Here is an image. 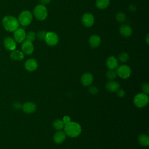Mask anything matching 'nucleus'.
<instances>
[{"instance_id":"nucleus-24","label":"nucleus","mask_w":149,"mask_h":149,"mask_svg":"<svg viewBox=\"0 0 149 149\" xmlns=\"http://www.w3.org/2000/svg\"><path fill=\"white\" fill-rule=\"evenodd\" d=\"M116 76H117V74H116V72L112 69H109L106 73V77L107 79H108L109 80H113V79H115L116 78Z\"/></svg>"},{"instance_id":"nucleus-29","label":"nucleus","mask_w":149,"mask_h":149,"mask_svg":"<svg viewBox=\"0 0 149 149\" xmlns=\"http://www.w3.org/2000/svg\"><path fill=\"white\" fill-rule=\"evenodd\" d=\"M141 90L143 93L148 95L149 93V84L147 83H143L141 86Z\"/></svg>"},{"instance_id":"nucleus-34","label":"nucleus","mask_w":149,"mask_h":149,"mask_svg":"<svg viewBox=\"0 0 149 149\" xmlns=\"http://www.w3.org/2000/svg\"><path fill=\"white\" fill-rule=\"evenodd\" d=\"M39 1L41 5L45 6V5L48 4L51 2V0H39Z\"/></svg>"},{"instance_id":"nucleus-18","label":"nucleus","mask_w":149,"mask_h":149,"mask_svg":"<svg viewBox=\"0 0 149 149\" xmlns=\"http://www.w3.org/2000/svg\"><path fill=\"white\" fill-rule=\"evenodd\" d=\"M88 42L91 48H95L100 45L101 43V38L98 36L92 35L89 38Z\"/></svg>"},{"instance_id":"nucleus-23","label":"nucleus","mask_w":149,"mask_h":149,"mask_svg":"<svg viewBox=\"0 0 149 149\" xmlns=\"http://www.w3.org/2000/svg\"><path fill=\"white\" fill-rule=\"evenodd\" d=\"M52 126H53V127L55 130H61L64 127L65 123L63 122V121L62 120L57 119L54 121Z\"/></svg>"},{"instance_id":"nucleus-8","label":"nucleus","mask_w":149,"mask_h":149,"mask_svg":"<svg viewBox=\"0 0 149 149\" xmlns=\"http://www.w3.org/2000/svg\"><path fill=\"white\" fill-rule=\"evenodd\" d=\"M81 22L84 26L87 27H90L93 25L94 23V17L92 14L86 13L82 16Z\"/></svg>"},{"instance_id":"nucleus-28","label":"nucleus","mask_w":149,"mask_h":149,"mask_svg":"<svg viewBox=\"0 0 149 149\" xmlns=\"http://www.w3.org/2000/svg\"><path fill=\"white\" fill-rule=\"evenodd\" d=\"M47 33L44 30H41V31H39L37 32V34H36V37H37V38H38L39 40H45V37H46V34Z\"/></svg>"},{"instance_id":"nucleus-1","label":"nucleus","mask_w":149,"mask_h":149,"mask_svg":"<svg viewBox=\"0 0 149 149\" xmlns=\"http://www.w3.org/2000/svg\"><path fill=\"white\" fill-rule=\"evenodd\" d=\"M64 132L66 135L74 138L80 135L81 132V127L79 123L75 122H69L64 126Z\"/></svg>"},{"instance_id":"nucleus-25","label":"nucleus","mask_w":149,"mask_h":149,"mask_svg":"<svg viewBox=\"0 0 149 149\" xmlns=\"http://www.w3.org/2000/svg\"><path fill=\"white\" fill-rule=\"evenodd\" d=\"M129 59V56L126 52H122L118 55V59L121 62H126Z\"/></svg>"},{"instance_id":"nucleus-26","label":"nucleus","mask_w":149,"mask_h":149,"mask_svg":"<svg viewBox=\"0 0 149 149\" xmlns=\"http://www.w3.org/2000/svg\"><path fill=\"white\" fill-rule=\"evenodd\" d=\"M36 37V34L34 31H29L26 34V40L29 41L30 42H33Z\"/></svg>"},{"instance_id":"nucleus-7","label":"nucleus","mask_w":149,"mask_h":149,"mask_svg":"<svg viewBox=\"0 0 149 149\" xmlns=\"http://www.w3.org/2000/svg\"><path fill=\"white\" fill-rule=\"evenodd\" d=\"M45 41L47 45L52 47L58 44L59 41V38L55 33L49 31L47 33Z\"/></svg>"},{"instance_id":"nucleus-9","label":"nucleus","mask_w":149,"mask_h":149,"mask_svg":"<svg viewBox=\"0 0 149 149\" xmlns=\"http://www.w3.org/2000/svg\"><path fill=\"white\" fill-rule=\"evenodd\" d=\"M26 32L24 29L22 28H18L14 31L13 37L16 42H23L26 38Z\"/></svg>"},{"instance_id":"nucleus-30","label":"nucleus","mask_w":149,"mask_h":149,"mask_svg":"<svg viewBox=\"0 0 149 149\" xmlns=\"http://www.w3.org/2000/svg\"><path fill=\"white\" fill-rule=\"evenodd\" d=\"M88 92L91 94H96L98 93V89L97 87L95 86H90L89 88H88Z\"/></svg>"},{"instance_id":"nucleus-31","label":"nucleus","mask_w":149,"mask_h":149,"mask_svg":"<svg viewBox=\"0 0 149 149\" xmlns=\"http://www.w3.org/2000/svg\"><path fill=\"white\" fill-rule=\"evenodd\" d=\"M12 107H13L15 109H16V110H19V109H20L22 108V104L20 102L16 101V102H15L13 103V104H12Z\"/></svg>"},{"instance_id":"nucleus-6","label":"nucleus","mask_w":149,"mask_h":149,"mask_svg":"<svg viewBox=\"0 0 149 149\" xmlns=\"http://www.w3.org/2000/svg\"><path fill=\"white\" fill-rule=\"evenodd\" d=\"M116 70V74L122 79H127L130 77L132 71L130 68L126 65H121L118 66Z\"/></svg>"},{"instance_id":"nucleus-11","label":"nucleus","mask_w":149,"mask_h":149,"mask_svg":"<svg viewBox=\"0 0 149 149\" xmlns=\"http://www.w3.org/2000/svg\"><path fill=\"white\" fill-rule=\"evenodd\" d=\"M3 45L5 48L9 51H13L16 47V42L12 37H6L3 40Z\"/></svg>"},{"instance_id":"nucleus-3","label":"nucleus","mask_w":149,"mask_h":149,"mask_svg":"<svg viewBox=\"0 0 149 149\" xmlns=\"http://www.w3.org/2000/svg\"><path fill=\"white\" fill-rule=\"evenodd\" d=\"M33 14L35 17L40 21L44 20L48 16V10L47 8L41 4L37 5L34 10Z\"/></svg>"},{"instance_id":"nucleus-20","label":"nucleus","mask_w":149,"mask_h":149,"mask_svg":"<svg viewBox=\"0 0 149 149\" xmlns=\"http://www.w3.org/2000/svg\"><path fill=\"white\" fill-rule=\"evenodd\" d=\"M10 57L12 60L20 61L24 58V54L19 50H13L10 53Z\"/></svg>"},{"instance_id":"nucleus-33","label":"nucleus","mask_w":149,"mask_h":149,"mask_svg":"<svg viewBox=\"0 0 149 149\" xmlns=\"http://www.w3.org/2000/svg\"><path fill=\"white\" fill-rule=\"evenodd\" d=\"M62 120L63 121L65 124H66V123L70 122V118L69 116H65L63 118V120Z\"/></svg>"},{"instance_id":"nucleus-17","label":"nucleus","mask_w":149,"mask_h":149,"mask_svg":"<svg viewBox=\"0 0 149 149\" xmlns=\"http://www.w3.org/2000/svg\"><path fill=\"white\" fill-rule=\"evenodd\" d=\"M106 65L109 69L113 70L118 67V62L115 56H111L107 58L106 61Z\"/></svg>"},{"instance_id":"nucleus-21","label":"nucleus","mask_w":149,"mask_h":149,"mask_svg":"<svg viewBox=\"0 0 149 149\" xmlns=\"http://www.w3.org/2000/svg\"><path fill=\"white\" fill-rule=\"evenodd\" d=\"M139 143L143 146L147 147L149 145V137L147 134H141L138 137Z\"/></svg>"},{"instance_id":"nucleus-13","label":"nucleus","mask_w":149,"mask_h":149,"mask_svg":"<svg viewBox=\"0 0 149 149\" xmlns=\"http://www.w3.org/2000/svg\"><path fill=\"white\" fill-rule=\"evenodd\" d=\"M24 68L29 72L34 71L38 68V62L34 59H29L26 61L24 63Z\"/></svg>"},{"instance_id":"nucleus-27","label":"nucleus","mask_w":149,"mask_h":149,"mask_svg":"<svg viewBox=\"0 0 149 149\" xmlns=\"http://www.w3.org/2000/svg\"><path fill=\"white\" fill-rule=\"evenodd\" d=\"M116 19L119 23L123 22L126 19V15L123 12H118L116 15Z\"/></svg>"},{"instance_id":"nucleus-16","label":"nucleus","mask_w":149,"mask_h":149,"mask_svg":"<svg viewBox=\"0 0 149 149\" xmlns=\"http://www.w3.org/2000/svg\"><path fill=\"white\" fill-rule=\"evenodd\" d=\"M105 87L110 92H116L119 88L120 84L115 80H109L106 83Z\"/></svg>"},{"instance_id":"nucleus-12","label":"nucleus","mask_w":149,"mask_h":149,"mask_svg":"<svg viewBox=\"0 0 149 149\" xmlns=\"http://www.w3.org/2000/svg\"><path fill=\"white\" fill-rule=\"evenodd\" d=\"M80 81L84 86H89L93 81V76L89 72H86L81 76Z\"/></svg>"},{"instance_id":"nucleus-5","label":"nucleus","mask_w":149,"mask_h":149,"mask_svg":"<svg viewBox=\"0 0 149 149\" xmlns=\"http://www.w3.org/2000/svg\"><path fill=\"white\" fill-rule=\"evenodd\" d=\"M17 20L19 22V24L26 26L29 25L31 23L33 20V16L30 11L24 10L20 13Z\"/></svg>"},{"instance_id":"nucleus-35","label":"nucleus","mask_w":149,"mask_h":149,"mask_svg":"<svg viewBox=\"0 0 149 149\" xmlns=\"http://www.w3.org/2000/svg\"><path fill=\"white\" fill-rule=\"evenodd\" d=\"M148 42H149V41H148V34H147V36H146V42H147V44H148Z\"/></svg>"},{"instance_id":"nucleus-14","label":"nucleus","mask_w":149,"mask_h":149,"mask_svg":"<svg viewBox=\"0 0 149 149\" xmlns=\"http://www.w3.org/2000/svg\"><path fill=\"white\" fill-rule=\"evenodd\" d=\"M66 135L65 133L61 130H58L55 133L53 136V140L56 144H62L66 139Z\"/></svg>"},{"instance_id":"nucleus-32","label":"nucleus","mask_w":149,"mask_h":149,"mask_svg":"<svg viewBox=\"0 0 149 149\" xmlns=\"http://www.w3.org/2000/svg\"><path fill=\"white\" fill-rule=\"evenodd\" d=\"M116 94H117V95L119 97H120V98H122L125 96V91L123 89H120V88H119L116 91Z\"/></svg>"},{"instance_id":"nucleus-2","label":"nucleus","mask_w":149,"mask_h":149,"mask_svg":"<svg viewBox=\"0 0 149 149\" xmlns=\"http://www.w3.org/2000/svg\"><path fill=\"white\" fill-rule=\"evenodd\" d=\"M2 24L3 28L8 31L13 32L19 28L18 20L12 16H6L2 19Z\"/></svg>"},{"instance_id":"nucleus-4","label":"nucleus","mask_w":149,"mask_h":149,"mask_svg":"<svg viewBox=\"0 0 149 149\" xmlns=\"http://www.w3.org/2000/svg\"><path fill=\"white\" fill-rule=\"evenodd\" d=\"M148 102V95L140 93L137 94L133 98V103L136 107L138 108H143L146 107Z\"/></svg>"},{"instance_id":"nucleus-15","label":"nucleus","mask_w":149,"mask_h":149,"mask_svg":"<svg viewBox=\"0 0 149 149\" xmlns=\"http://www.w3.org/2000/svg\"><path fill=\"white\" fill-rule=\"evenodd\" d=\"M22 109L26 113H31L36 110V105L33 102H27L22 105Z\"/></svg>"},{"instance_id":"nucleus-10","label":"nucleus","mask_w":149,"mask_h":149,"mask_svg":"<svg viewBox=\"0 0 149 149\" xmlns=\"http://www.w3.org/2000/svg\"><path fill=\"white\" fill-rule=\"evenodd\" d=\"M22 52L26 55H30L34 51V45L32 42L26 40L22 42Z\"/></svg>"},{"instance_id":"nucleus-22","label":"nucleus","mask_w":149,"mask_h":149,"mask_svg":"<svg viewBox=\"0 0 149 149\" xmlns=\"http://www.w3.org/2000/svg\"><path fill=\"white\" fill-rule=\"evenodd\" d=\"M109 0H96L95 5L100 9H104L109 5Z\"/></svg>"},{"instance_id":"nucleus-19","label":"nucleus","mask_w":149,"mask_h":149,"mask_svg":"<svg viewBox=\"0 0 149 149\" xmlns=\"http://www.w3.org/2000/svg\"><path fill=\"white\" fill-rule=\"evenodd\" d=\"M119 32L123 36L127 37L132 34V29L127 24H122L119 28Z\"/></svg>"}]
</instances>
